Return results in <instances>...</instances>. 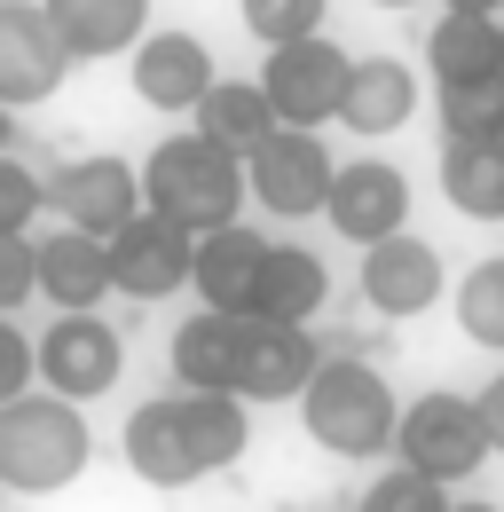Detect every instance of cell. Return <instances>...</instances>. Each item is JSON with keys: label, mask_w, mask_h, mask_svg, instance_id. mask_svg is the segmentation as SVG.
Returning <instances> with one entry per match:
<instances>
[{"label": "cell", "mask_w": 504, "mask_h": 512, "mask_svg": "<svg viewBox=\"0 0 504 512\" xmlns=\"http://www.w3.org/2000/svg\"><path fill=\"white\" fill-rule=\"evenodd\" d=\"M237 8H245V32L260 48H284V40L323 32V0H237Z\"/></svg>", "instance_id": "obj_28"}, {"label": "cell", "mask_w": 504, "mask_h": 512, "mask_svg": "<svg viewBox=\"0 0 504 512\" xmlns=\"http://www.w3.org/2000/svg\"><path fill=\"white\" fill-rule=\"evenodd\" d=\"M126 465H134V481H150V489H189V481H205V457H197L182 394H158V402H142V410L126 418Z\"/></svg>", "instance_id": "obj_13"}, {"label": "cell", "mask_w": 504, "mask_h": 512, "mask_svg": "<svg viewBox=\"0 0 504 512\" xmlns=\"http://www.w3.org/2000/svg\"><path fill=\"white\" fill-rule=\"evenodd\" d=\"M126 371V339L111 323L95 316V308H63L48 323V339H40V379L71 394V402H95V394H111Z\"/></svg>", "instance_id": "obj_8"}, {"label": "cell", "mask_w": 504, "mask_h": 512, "mask_svg": "<svg viewBox=\"0 0 504 512\" xmlns=\"http://www.w3.org/2000/svg\"><path fill=\"white\" fill-rule=\"evenodd\" d=\"M260 268H268V245L252 237L245 221L205 229V237H197V300H205V308H237V316H252Z\"/></svg>", "instance_id": "obj_17"}, {"label": "cell", "mask_w": 504, "mask_h": 512, "mask_svg": "<svg viewBox=\"0 0 504 512\" xmlns=\"http://www.w3.org/2000/svg\"><path fill=\"white\" fill-rule=\"evenodd\" d=\"M457 331L473 347H497L504 355V260L465 268V284H457Z\"/></svg>", "instance_id": "obj_26"}, {"label": "cell", "mask_w": 504, "mask_h": 512, "mask_svg": "<svg viewBox=\"0 0 504 512\" xmlns=\"http://www.w3.org/2000/svg\"><path fill=\"white\" fill-rule=\"evenodd\" d=\"M323 300H331V268H323L308 245H268L260 292H252V316L308 323V316H323Z\"/></svg>", "instance_id": "obj_22"}, {"label": "cell", "mask_w": 504, "mask_h": 512, "mask_svg": "<svg viewBox=\"0 0 504 512\" xmlns=\"http://www.w3.org/2000/svg\"><path fill=\"white\" fill-rule=\"evenodd\" d=\"M134 95L150 111H197L213 95V48L197 32H150L134 48Z\"/></svg>", "instance_id": "obj_16"}, {"label": "cell", "mask_w": 504, "mask_h": 512, "mask_svg": "<svg viewBox=\"0 0 504 512\" xmlns=\"http://www.w3.org/2000/svg\"><path fill=\"white\" fill-rule=\"evenodd\" d=\"M441 489H449L441 473H426V465H410V457H402L394 473H378V481H371V497H363V505H371V512H434Z\"/></svg>", "instance_id": "obj_29"}, {"label": "cell", "mask_w": 504, "mask_h": 512, "mask_svg": "<svg viewBox=\"0 0 504 512\" xmlns=\"http://www.w3.org/2000/svg\"><path fill=\"white\" fill-rule=\"evenodd\" d=\"M410 111H418V71L394 64V56H355V71H347V103H339V127L394 134V127H410Z\"/></svg>", "instance_id": "obj_20"}, {"label": "cell", "mask_w": 504, "mask_h": 512, "mask_svg": "<svg viewBox=\"0 0 504 512\" xmlns=\"http://www.w3.org/2000/svg\"><path fill=\"white\" fill-rule=\"evenodd\" d=\"M473 402H481V418H489V442H497V457H504V371H497L489 386H481Z\"/></svg>", "instance_id": "obj_33"}, {"label": "cell", "mask_w": 504, "mask_h": 512, "mask_svg": "<svg viewBox=\"0 0 504 512\" xmlns=\"http://www.w3.org/2000/svg\"><path fill=\"white\" fill-rule=\"evenodd\" d=\"M111 260H119V292L126 300H174L182 284H197V237L166 213H134L119 237H111Z\"/></svg>", "instance_id": "obj_9"}, {"label": "cell", "mask_w": 504, "mask_h": 512, "mask_svg": "<svg viewBox=\"0 0 504 512\" xmlns=\"http://www.w3.org/2000/svg\"><path fill=\"white\" fill-rule=\"evenodd\" d=\"M40 292V245L24 229H0V316H16Z\"/></svg>", "instance_id": "obj_30"}, {"label": "cell", "mask_w": 504, "mask_h": 512, "mask_svg": "<svg viewBox=\"0 0 504 512\" xmlns=\"http://www.w3.org/2000/svg\"><path fill=\"white\" fill-rule=\"evenodd\" d=\"M426 64L434 79H489L504 71V24L497 16H465V8H441V24L426 32Z\"/></svg>", "instance_id": "obj_24"}, {"label": "cell", "mask_w": 504, "mask_h": 512, "mask_svg": "<svg viewBox=\"0 0 504 512\" xmlns=\"http://www.w3.org/2000/svg\"><path fill=\"white\" fill-rule=\"evenodd\" d=\"M300 426L331 457H386L402 434V402L363 355H323L308 394H300Z\"/></svg>", "instance_id": "obj_3"}, {"label": "cell", "mask_w": 504, "mask_h": 512, "mask_svg": "<svg viewBox=\"0 0 504 512\" xmlns=\"http://www.w3.org/2000/svg\"><path fill=\"white\" fill-rule=\"evenodd\" d=\"M111 292H119L111 237L71 229V221H63L56 237H40V300H56V308H103Z\"/></svg>", "instance_id": "obj_15"}, {"label": "cell", "mask_w": 504, "mask_h": 512, "mask_svg": "<svg viewBox=\"0 0 504 512\" xmlns=\"http://www.w3.org/2000/svg\"><path fill=\"white\" fill-rule=\"evenodd\" d=\"M142 197H150V213H166L189 237H205V229H229L245 213L252 174H245V158L221 150L213 134H166L142 158Z\"/></svg>", "instance_id": "obj_1"}, {"label": "cell", "mask_w": 504, "mask_h": 512, "mask_svg": "<svg viewBox=\"0 0 504 512\" xmlns=\"http://www.w3.org/2000/svg\"><path fill=\"white\" fill-rule=\"evenodd\" d=\"M245 174H252V197H260L268 213H284V221L323 213V205H331V182H339V166H331V150H323L315 127H276L245 158Z\"/></svg>", "instance_id": "obj_7"}, {"label": "cell", "mask_w": 504, "mask_h": 512, "mask_svg": "<svg viewBox=\"0 0 504 512\" xmlns=\"http://www.w3.org/2000/svg\"><path fill=\"white\" fill-rule=\"evenodd\" d=\"M371 8H418V0H371Z\"/></svg>", "instance_id": "obj_35"}, {"label": "cell", "mask_w": 504, "mask_h": 512, "mask_svg": "<svg viewBox=\"0 0 504 512\" xmlns=\"http://www.w3.org/2000/svg\"><path fill=\"white\" fill-rule=\"evenodd\" d=\"M48 16H56V32L71 40L79 64L134 56V48L150 40V0H48Z\"/></svg>", "instance_id": "obj_19"}, {"label": "cell", "mask_w": 504, "mask_h": 512, "mask_svg": "<svg viewBox=\"0 0 504 512\" xmlns=\"http://www.w3.org/2000/svg\"><path fill=\"white\" fill-rule=\"evenodd\" d=\"M71 64H79V56H71V40L56 32L48 0H8V8H0V103H8V111L48 103Z\"/></svg>", "instance_id": "obj_6"}, {"label": "cell", "mask_w": 504, "mask_h": 512, "mask_svg": "<svg viewBox=\"0 0 504 512\" xmlns=\"http://www.w3.org/2000/svg\"><path fill=\"white\" fill-rule=\"evenodd\" d=\"M276 127H284V119H276V103H268L260 79H213V95L197 103V134H213V142L237 150V158H252Z\"/></svg>", "instance_id": "obj_23"}, {"label": "cell", "mask_w": 504, "mask_h": 512, "mask_svg": "<svg viewBox=\"0 0 504 512\" xmlns=\"http://www.w3.org/2000/svg\"><path fill=\"white\" fill-rule=\"evenodd\" d=\"M394 457L426 465V473H441V481H473V473L497 457V442H489L481 402H465V394H418V402L402 410Z\"/></svg>", "instance_id": "obj_4"}, {"label": "cell", "mask_w": 504, "mask_h": 512, "mask_svg": "<svg viewBox=\"0 0 504 512\" xmlns=\"http://www.w3.org/2000/svg\"><path fill=\"white\" fill-rule=\"evenodd\" d=\"M441 197L465 221H504V134H449L441 142Z\"/></svg>", "instance_id": "obj_18"}, {"label": "cell", "mask_w": 504, "mask_h": 512, "mask_svg": "<svg viewBox=\"0 0 504 512\" xmlns=\"http://www.w3.org/2000/svg\"><path fill=\"white\" fill-rule=\"evenodd\" d=\"M87 418H79V402L71 394H8L0 402V481L16 489V497H48V489H71L79 473H87Z\"/></svg>", "instance_id": "obj_2"}, {"label": "cell", "mask_w": 504, "mask_h": 512, "mask_svg": "<svg viewBox=\"0 0 504 512\" xmlns=\"http://www.w3.org/2000/svg\"><path fill=\"white\" fill-rule=\"evenodd\" d=\"M323 363V347L308 339V323L245 316V355H237V394L245 402H300Z\"/></svg>", "instance_id": "obj_11"}, {"label": "cell", "mask_w": 504, "mask_h": 512, "mask_svg": "<svg viewBox=\"0 0 504 512\" xmlns=\"http://www.w3.org/2000/svg\"><path fill=\"white\" fill-rule=\"evenodd\" d=\"M441 292H449V268H441V253L426 237L394 229V237L363 245V300L378 316H426Z\"/></svg>", "instance_id": "obj_12"}, {"label": "cell", "mask_w": 504, "mask_h": 512, "mask_svg": "<svg viewBox=\"0 0 504 512\" xmlns=\"http://www.w3.org/2000/svg\"><path fill=\"white\" fill-rule=\"evenodd\" d=\"M441 127L449 134H504V71H489V79H449L441 87Z\"/></svg>", "instance_id": "obj_27"}, {"label": "cell", "mask_w": 504, "mask_h": 512, "mask_svg": "<svg viewBox=\"0 0 504 512\" xmlns=\"http://www.w3.org/2000/svg\"><path fill=\"white\" fill-rule=\"evenodd\" d=\"M237 355H245V316L237 308H205V316L174 323V386H237Z\"/></svg>", "instance_id": "obj_21"}, {"label": "cell", "mask_w": 504, "mask_h": 512, "mask_svg": "<svg viewBox=\"0 0 504 512\" xmlns=\"http://www.w3.org/2000/svg\"><path fill=\"white\" fill-rule=\"evenodd\" d=\"M48 205H56L71 229H95V237H119L126 221L150 205L142 197V174L126 158H71L48 174Z\"/></svg>", "instance_id": "obj_10"}, {"label": "cell", "mask_w": 504, "mask_h": 512, "mask_svg": "<svg viewBox=\"0 0 504 512\" xmlns=\"http://www.w3.org/2000/svg\"><path fill=\"white\" fill-rule=\"evenodd\" d=\"M497 24H504V16H497Z\"/></svg>", "instance_id": "obj_36"}, {"label": "cell", "mask_w": 504, "mask_h": 512, "mask_svg": "<svg viewBox=\"0 0 504 512\" xmlns=\"http://www.w3.org/2000/svg\"><path fill=\"white\" fill-rule=\"evenodd\" d=\"M40 205H48V182L24 158H0V229H24Z\"/></svg>", "instance_id": "obj_31"}, {"label": "cell", "mask_w": 504, "mask_h": 512, "mask_svg": "<svg viewBox=\"0 0 504 512\" xmlns=\"http://www.w3.org/2000/svg\"><path fill=\"white\" fill-rule=\"evenodd\" d=\"M331 229L347 237V245H378V237H394V229H410V182H402V166H378V158H355V166H339V182H331Z\"/></svg>", "instance_id": "obj_14"}, {"label": "cell", "mask_w": 504, "mask_h": 512, "mask_svg": "<svg viewBox=\"0 0 504 512\" xmlns=\"http://www.w3.org/2000/svg\"><path fill=\"white\" fill-rule=\"evenodd\" d=\"M182 410H189V434H197V457L205 473H229L252 442V418H245V394L237 386H182Z\"/></svg>", "instance_id": "obj_25"}, {"label": "cell", "mask_w": 504, "mask_h": 512, "mask_svg": "<svg viewBox=\"0 0 504 512\" xmlns=\"http://www.w3.org/2000/svg\"><path fill=\"white\" fill-rule=\"evenodd\" d=\"M449 8H465V16H504V0H449Z\"/></svg>", "instance_id": "obj_34"}, {"label": "cell", "mask_w": 504, "mask_h": 512, "mask_svg": "<svg viewBox=\"0 0 504 512\" xmlns=\"http://www.w3.org/2000/svg\"><path fill=\"white\" fill-rule=\"evenodd\" d=\"M32 379H40V347L0 316V402H8V394H24Z\"/></svg>", "instance_id": "obj_32"}, {"label": "cell", "mask_w": 504, "mask_h": 512, "mask_svg": "<svg viewBox=\"0 0 504 512\" xmlns=\"http://www.w3.org/2000/svg\"><path fill=\"white\" fill-rule=\"evenodd\" d=\"M347 71H355V56H347L331 32H308V40L268 48L260 87H268V103H276L284 127H323V119H339V103H347Z\"/></svg>", "instance_id": "obj_5"}]
</instances>
